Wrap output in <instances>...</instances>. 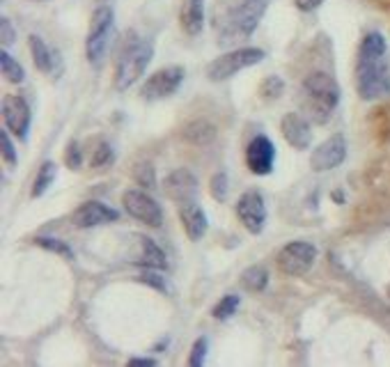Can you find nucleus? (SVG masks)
I'll return each mask as SVG.
<instances>
[{
	"label": "nucleus",
	"instance_id": "f257e3e1",
	"mask_svg": "<svg viewBox=\"0 0 390 367\" xmlns=\"http://www.w3.org/2000/svg\"><path fill=\"white\" fill-rule=\"evenodd\" d=\"M386 53L388 44L381 32L365 35V39L360 41L356 60V90L365 102L390 95V67Z\"/></svg>",
	"mask_w": 390,
	"mask_h": 367
},
{
	"label": "nucleus",
	"instance_id": "f03ea898",
	"mask_svg": "<svg viewBox=\"0 0 390 367\" xmlns=\"http://www.w3.org/2000/svg\"><path fill=\"white\" fill-rule=\"evenodd\" d=\"M337 104H340V85L326 71H315L303 81V106L310 120L317 124L328 122Z\"/></svg>",
	"mask_w": 390,
	"mask_h": 367
},
{
	"label": "nucleus",
	"instance_id": "7ed1b4c3",
	"mask_svg": "<svg viewBox=\"0 0 390 367\" xmlns=\"http://www.w3.org/2000/svg\"><path fill=\"white\" fill-rule=\"evenodd\" d=\"M151 55H154V48H151L149 41L136 37L129 39L124 48H122L118 62H115V90L124 92L133 83H138L140 76L145 74Z\"/></svg>",
	"mask_w": 390,
	"mask_h": 367
},
{
	"label": "nucleus",
	"instance_id": "20e7f679",
	"mask_svg": "<svg viewBox=\"0 0 390 367\" xmlns=\"http://www.w3.org/2000/svg\"><path fill=\"white\" fill-rule=\"evenodd\" d=\"M262 60H264L262 48L243 46V48H236V51L223 53L221 57H216L214 62H209L207 76H209V81L221 83V81L232 78L234 74H239V71H243V69L255 67V64H259Z\"/></svg>",
	"mask_w": 390,
	"mask_h": 367
},
{
	"label": "nucleus",
	"instance_id": "39448f33",
	"mask_svg": "<svg viewBox=\"0 0 390 367\" xmlns=\"http://www.w3.org/2000/svg\"><path fill=\"white\" fill-rule=\"evenodd\" d=\"M266 12V0H243L239 7H234L230 12V17L225 21V30H223V41H232V39H243L250 37L255 32V28L259 26Z\"/></svg>",
	"mask_w": 390,
	"mask_h": 367
},
{
	"label": "nucleus",
	"instance_id": "423d86ee",
	"mask_svg": "<svg viewBox=\"0 0 390 367\" xmlns=\"http://www.w3.org/2000/svg\"><path fill=\"white\" fill-rule=\"evenodd\" d=\"M113 23H115V14L111 7H99L92 17V28L88 35V41H85V53H88V60L92 67H101L104 62L108 46H111V37H113Z\"/></svg>",
	"mask_w": 390,
	"mask_h": 367
},
{
	"label": "nucleus",
	"instance_id": "0eeeda50",
	"mask_svg": "<svg viewBox=\"0 0 390 367\" xmlns=\"http://www.w3.org/2000/svg\"><path fill=\"white\" fill-rule=\"evenodd\" d=\"M122 205H124V209L131 218L145 223L149 227L163 225V209L149 193L140 189H129L124 196H122Z\"/></svg>",
	"mask_w": 390,
	"mask_h": 367
},
{
	"label": "nucleus",
	"instance_id": "6e6552de",
	"mask_svg": "<svg viewBox=\"0 0 390 367\" xmlns=\"http://www.w3.org/2000/svg\"><path fill=\"white\" fill-rule=\"evenodd\" d=\"M317 248L308 241H292L278 253V269L285 276H303L315 266Z\"/></svg>",
	"mask_w": 390,
	"mask_h": 367
},
{
	"label": "nucleus",
	"instance_id": "1a4fd4ad",
	"mask_svg": "<svg viewBox=\"0 0 390 367\" xmlns=\"http://www.w3.org/2000/svg\"><path fill=\"white\" fill-rule=\"evenodd\" d=\"M184 81V69L182 67H163L154 71L140 88V95L145 102H158L170 95H175L179 85Z\"/></svg>",
	"mask_w": 390,
	"mask_h": 367
},
{
	"label": "nucleus",
	"instance_id": "9d476101",
	"mask_svg": "<svg viewBox=\"0 0 390 367\" xmlns=\"http://www.w3.org/2000/svg\"><path fill=\"white\" fill-rule=\"evenodd\" d=\"M236 216L250 234H262L266 225V205L257 191H245L236 203Z\"/></svg>",
	"mask_w": 390,
	"mask_h": 367
},
{
	"label": "nucleus",
	"instance_id": "9b49d317",
	"mask_svg": "<svg viewBox=\"0 0 390 367\" xmlns=\"http://www.w3.org/2000/svg\"><path fill=\"white\" fill-rule=\"evenodd\" d=\"M344 158H346V140L342 133H335L313 149L310 165H313V170L317 172H326V170L337 168V165H342Z\"/></svg>",
	"mask_w": 390,
	"mask_h": 367
},
{
	"label": "nucleus",
	"instance_id": "f8f14e48",
	"mask_svg": "<svg viewBox=\"0 0 390 367\" xmlns=\"http://www.w3.org/2000/svg\"><path fill=\"white\" fill-rule=\"evenodd\" d=\"M3 120H5L7 131L14 133L21 140L28 138L32 115H30V106H28V102L24 97H17V95H7L5 97V102H3Z\"/></svg>",
	"mask_w": 390,
	"mask_h": 367
},
{
	"label": "nucleus",
	"instance_id": "ddd939ff",
	"mask_svg": "<svg viewBox=\"0 0 390 367\" xmlns=\"http://www.w3.org/2000/svg\"><path fill=\"white\" fill-rule=\"evenodd\" d=\"M163 193L179 207L195 203V198H198V177L191 170L179 168L163 179Z\"/></svg>",
	"mask_w": 390,
	"mask_h": 367
},
{
	"label": "nucleus",
	"instance_id": "4468645a",
	"mask_svg": "<svg viewBox=\"0 0 390 367\" xmlns=\"http://www.w3.org/2000/svg\"><path fill=\"white\" fill-rule=\"evenodd\" d=\"M273 163H276V147L273 142L266 138V135H257L248 142L245 147V165L252 175L264 177L273 170Z\"/></svg>",
	"mask_w": 390,
	"mask_h": 367
},
{
	"label": "nucleus",
	"instance_id": "2eb2a0df",
	"mask_svg": "<svg viewBox=\"0 0 390 367\" xmlns=\"http://www.w3.org/2000/svg\"><path fill=\"white\" fill-rule=\"evenodd\" d=\"M280 133L294 149H308L313 145V126L301 113H287L280 120Z\"/></svg>",
	"mask_w": 390,
	"mask_h": 367
},
{
	"label": "nucleus",
	"instance_id": "dca6fc26",
	"mask_svg": "<svg viewBox=\"0 0 390 367\" xmlns=\"http://www.w3.org/2000/svg\"><path fill=\"white\" fill-rule=\"evenodd\" d=\"M120 218V211L113 209L104 203H83L71 216V223L76 227H97V225H106V223H113Z\"/></svg>",
	"mask_w": 390,
	"mask_h": 367
},
{
	"label": "nucleus",
	"instance_id": "f3484780",
	"mask_svg": "<svg viewBox=\"0 0 390 367\" xmlns=\"http://www.w3.org/2000/svg\"><path fill=\"white\" fill-rule=\"evenodd\" d=\"M28 44H30V55H32L35 67H37L39 71H44V74H48V76L60 74V71H62L60 55H55L53 51H50L44 39L37 37V35H30Z\"/></svg>",
	"mask_w": 390,
	"mask_h": 367
},
{
	"label": "nucleus",
	"instance_id": "a211bd4d",
	"mask_svg": "<svg viewBox=\"0 0 390 367\" xmlns=\"http://www.w3.org/2000/svg\"><path fill=\"white\" fill-rule=\"evenodd\" d=\"M179 220H182L184 232L191 241H200L207 232V216L200 209L198 203H189L179 207Z\"/></svg>",
	"mask_w": 390,
	"mask_h": 367
},
{
	"label": "nucleus",
	"instance_id": "6ab92c4d",
	"mask_svg": "<svg viewBox=\"0 0 390 367\" xmlns=\"http://www.w3.org/2000/svg\"><path fill=\"white\" fill-rule=\"evenodd\" d=\"M182 28L186 35H195L202 32V28H205V0H184V7H182Z\"/></svg>",
	"mask_w": 390,
	"mask_h": 367
},
{
	"label": "nucleus",
	"instance_id": "aec40b11",
	"mask_svg": "<svg viewBox=\"0 0 390 367\" xmlns=\"http://www.w3.org/2000/svg\"><path fill=\"white\" fill-rule=\"evenodd\" d=\"M138 243H140V255H138V260H136V264L147 266V269H158V271H163L165 266H168V257H165L163 250L156 246L154 239L140 234Z\"/></svg>",
	"mask_w": 390,
	"mask_h": 367
},
{
	"label": "nucleus",
	"instance_id": "412c9836",
	"mask_svg": "<svg viewBox=\"0 0 390 367\" xmlns=\"http://www.w3.org/2000/svg\"><path fill=\"white\" fill-rule=\"evenodd\" d=\"M184 138L193 142V145H209L216 138V126L207 120H195L184 129Z\"/></svg>",
	"mask_w": 390,
	"mask_h": 367
},
{
	"label": "nucleus",
	"instance_id": "4be33fe9",
	"mask_svg": "<svg viewBox=\"0 0 390 367\" xmlns=\"http://www.w3.org/2000/svg\"><path fill=\"white\" fill-rule=\"evenodd\" d=\"M266 285H269V271H266L264 266H259V264L248 266V269L241 273V287L245 292L257 294L266 290Z\"/></svg>",
	"mask_w": 390,
	"mask_h": 367
},
{
	"label": "nucleus",
	"instance_id": "5701e85b",
	"mask_svg": "<svg viewBox=\"0 0 390 367\" xmlns=\"http://www.w3.org/2000/svg\"><path fill=\"white\" fill-rule=\"evenodd\" d=\"M55 175H57V165L53 161L41 163V168H39L37 177H35V184H32V198L44 196V193L48 191V186L55 182Z\"/></svg>",
	"mask_w": 390,
	"mask_h": 367
},
{
	"label": "nucleus",
	"instance_id": "b1692460",
	"mask_svg": "<svg viewBox=\"0 0 390 367\" xmlns=\"http://www.w3.org/2000/svg\"><path fill=\"white\" fill-rule=\"evenodd\" d=\"M0 67H3V76H5L10 83H21V81L26 78L24 67H21V64L14 60V57L7 53V51L0 53Z\"/></svg>",
	"mask_w": 390,
	"mask_h": 367
},
{
	"label": "nucleus",
	"instance_id": "393cba45",
	"mask_svg": "<svg viewBox=\"0 0 390 367\" xmlns=\"http://www.w3.org/2000/svg\"><path fill=\"white\" fill-rule=\"evenodd\" d=\"M241 305V297H236V294H228V297H223L219 303L214 305L212 314L216 317V319H230L236 310H239Z\"/></svg>",
	"mask_w": 390,
	"mask_h": 367
},
{
	"label": "nucleus",
	"instance_id": "a878e982",
	"mask_svg": "<svg viewBox=\"0 0 390 367\" xmlns=\"http://www.w3.org/2000/svg\"><path fill=\"white\" fill-rule=\"evenodd\" d=\"M37 246L50 250V253H57L60 257H64V260H74V250H71L64 241L53 239V236H39V239H37Z\"/></svg>",
	"mask_w": 390,
	"mask_h": 367
},
{
	"label": "nucleus",
	"instance_id": "bb28decb",
	"mask_svg": "<svg viewBox=\"0 0 390 367\" xmlns=\"http://www.w3.org/2000/svg\"><path fill=\"white\" fill-rule=\"evenodd\" d=\"M158 269H142L140 273H138V280L140 283H145V285H149V287H154V290H158V292H170V285H168V280H165L161 273H156Z\"/></svg>",
	"mask_w": 390,
	"mask_h": 367
},
{
	"label": "nucleus",
	"instance_id": "cd10ccee",
	"mask_svg": "<svg viewBox=\"0 0 390 367\" xmlns=\"http://www.w3.org/2000/svg\"><path fill=\"white\" fill-rule=\"evenodd\" d=\"M209 191H212V198L223 203V200L228 198V175L225 172H216L212 177V182H209Z\"/></svg>",
	"mask_w": 390,
	"mask_h": 367
},
{
	"label": "nucleus",
	"instance_id": "c85d7f7f",
	"mask_svg": "<svg viewBox=\"0 0 390 367\" xmlns=\"http://www.w3.org/2000/svg\"><path fill=\"white\" fill-rule=\"evenodd\" d=\"M115 161V152L108 142H101L92 154V168H104V165H111Z\"/></svg>",
	"mask_w": 390,
	"mask_h": 367
},
{
	"label": "nucleus",
	"instance_id": "c756f323",
	"mask_svg": "<svg viewBox=\"0 0 390 367\" xmlns=\"http://www.w3.org/2000/svg\"><path fill=\"white\" fill-rule=\"evenodd\" d=\"M207 349H209V342H207V337H198V340L193 342L191 356H189V365H191V367H200V365H205V358H207Z\"/></svg>",
	"mask_w": 390,
	"mask_h": 367
},
{
	"label": "nucleus",
	"instance_id": "7c9ffc66",
	"mask_svg": "<svg viewBox=\"0 0 390 367\" xmlns=\"http://www.w3.org/2000/svg\"><path fill=\"white\" fill-rule=\"evenodd\" d=\"M136 182H138L142 189H154V186H156V175H154L151 163H140L138 168H136Z\"/></svg>",
	"mask_w": 390,
	"mask_h": 367
},
{
	"label": "nucleus",
	"instance_id": "2f4dec72",
	"mask_svg": "<svg viewBox=\"0 0 390 367\" xmlns=\"http://www.w3.org/2000/svg\"><path fill=\"white\" fill-rule=\"evenodd\" d=\"M283 90H285V83L280 81L278 76H269L262 83V88H259V92H262L264 99H278L280 95H283Z\"/></svg>",
	"mask_w": 390,
	"mask_h": 367
},
{
	"label": "nucleus",
	"instance_id": "473e14b6",
	"mask_svg": "<svg viewBox=\"0 0 390 367\" xmlns=\"http://www.w3.org/2000/svg\"><path fill=\"white\" fill-rule=\"evenodd\" d=\"M64 163H67V168H71V170H78V168H81V163H83V152H81V147H78L76 140H69L67 149H64Z\"/></svg>",
	"mask_w": 390,
	"mask_h": 367
},
{
	"label": "nucleus",
	"instance_id": "72a5a7b5",
	"mask_svg": "<svg viewBox=\"0 0 390 367\" xmlns=\"http://www.w3.org/2000/svg\"><path fill=\"white\" fill-rule=\"evenodd\" d=\"M0 147H3V156H5L7 163H10V165L17 163V149H14L12 138H10V133H7V131L0 133Z\"/></svg>",
	"mask_w": 390,
	"mask_h": 367
},
{
	"label": "nucleus",
	"instance_id": "f704fd0d",
	"mask_svg": "<svg viewBox=\"0 0 390 367\" xmlns=\"http://www.w3.org/2000/svg\"><path fill=\"white\" fill-rule=\"evenodd\" d=\"M0 30H3V41H5V46L14 44V28H12V23H10V19H3V23H0Z\"/></svg>",
	"mask_w": 390,
	"mask_h": 367
},
{
	"label": "nucleus",
	"instance_id": "c9c22d12",
	"mask_svg": "<svg viewBox=\"0 0 390 367\" xmlns=\"http://www.w3.org/2000/svg\"><path fill=\"white\" fill-rule=\"evenodd\" d=\"M296 7H299L301 12H315L317 7H319L324 0H294Z\"/></svg>",
	"mask_w": 390,
	"mask_h": 367
},
{
	"label": "nucleus",
	"instance_id": "e433bc0d",
	"mask_svg": "<svg viewBox=\"0 0 390 367\" xmlns=\"http://www.w3.org/2000/svg\"><path fill=\"white\" fill-rule=\"evenodd\" d=\"M129 365H131V367H154L156 361H154V358H131Z\"/></svg>",
	"mask_w": 390,
	"mask_h": 367
}]
</instances>
